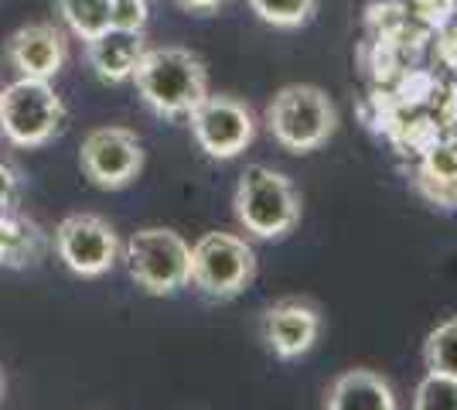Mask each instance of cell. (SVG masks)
Instances as JSON below:
<instances>
[{
	"label": "cell",
	"instance_id": "6da1fadb",
	"mask_svg": "<svg viewBox=\"0 0 457 410\" xmlns=\"http://www.w3.org/2000/svg\"><path fill=\"white\" fill-rule=\"evenodd\" d=\"M134 86L144 106L164 120L191 117L195 106L209 96V69L191 48L161 45L147 48L134 69Z\"/></svg>",
	"mask_w": 457,
	"mask_h": 410
},
{
	"label": "cell",
	"instance_id": "7a4b0ae2",
	"mask_svg": "<svg viewBox=\"0 0 457 410\" xmlns=\"http://www.w3.org/2000/svg\"><path fill=\"white\" fill-rule=\"evenodd\" d=\"M270 137L294 155H311L324 147L338 130V106L321 86L311 82H290L277 89L267 106Z\"/></svg>",
	"mask_w": 457,
	"mask_h": 410
},
{
	"label": "cell",
	"instance_id": "3957f363",
	"mask_svg": "<svg viewBox=\"0 0 457 410\" xmlns=\"http://www.w3.org/2000/svg\"><path fill=\"white\" fill-rule=\"evenodd\" d=\"M236 219L256 239H284L301 222V196L294 181L267 164H249L236 185Z\"/></svg>",
	"mask_w": 457,
	"mask_h": 410
},
{
	"label": "cell",
	"instance_id": "277c9868",
	"mask_svg": "<svg viewBox=\"0 0 457 410\" xmlns=\"http://www.w3.org/2000/svg\"><path fill=\"white\" fill-rule=\"evenodd\" d=\"M65 103L45 79H14L0 89V134L21 151L45 147L65 130Z\"/></svg>",
	"mask_w": 457,
	"mask_h": 410
},
{
	"label": "cell",
	"instance_id": "5b68a950",
	"mask_svg": "<svg viewBox=\"0 0 457 410\" xmlns=\"http://www.w3.org/2000/svg\"><path fill=\"white\" fill-rule=\"evenodd\" d=\"M123 260L134 284L151 297H168L188 288L191 247L174 230H164V226L137 230L123 243Z\"/></svg>",
	"mask_w": 457,
	"mask_h": 410
},
{
	"label": "cell",
	"instance_id": "8992f818",
	"mask_svg": "<svg viewBox=\"0 0 457 410\" xmlns=\"http://www.w3.org/2000/svg\"><path fill=\"white\" fill-rule=\"evenodd\" d=\"M256 280V254L243 236L205 233L191 247L188 284L215 301L239 297Z\"/></svg>",
	"mask_w": 457,
	"mask_h": 410
},
{
	"label": "cell",
	"instance_id": "52a82bcc",
	"mask_svg": "<svg viewBox=\"0 0 457 410\" xmlns=\"http://www.w3.org/2000/svg\"><path fill=\"white\" fill-rule=\"evenodd\" d=\"M55 254L76 277L93 280L113 271V264L123 254V243L103 215L76 213L65 215L55 226Z\"/></svg>",
	"mask_w": 457,
	"mask_h": 410
},
{
	"label": "cell",
	"instance_id": "ba28073f",
	"mask_svg": "<svg viewBox=\"0 0 457 410\" xmlns=\"http://www.w3.org/2000/svg\"><path fill=\"white\" fill-rule=\"evenodd\" d=\"M82 175L103 192H120L144 172V144L127 127H96L79 147Z\"/></svg>",
	"mask_w": 457,
	"mask_h": 410
},
{
	"label": "cell",
	"instance_id": "9c48e42d",
	"mask_svg": "<svg viewBox=\"0 0 457 410\" xmlns=\"http://www.w3.org/2000/svg\"><path fill=\"white\" fill-rule=\"evenodd\" d=\"M195 144L212 157V161H232L246 151L256 137V117L243 99L236 96H205L195 113L188 117Z\"/></svg>",
	"mask_w": 457,
	"mask_h": 410
},
{
	"label": "cell",
	"instance_id": "30bf717a",
	"mask_svg": "<svg viewBox=\"0 0 457 410\" xmlns=\"http://www.w3.org/2000/svg\"><path fill=\"white\" fill-rule=\"evenodd\" d=\"M4 59L18 72V79L52 82L69 62V41H65V31L52 21H31V24H21L4 41Z\"/></svg>",
	"mask_w": 457,
	"mask_h": 410
},
{
	"label": "cell",
	"instance_id": "8fae6325",
	"mask_svg": "<svg viewBox=\"0 0 457 410\" xmlns=\"http://www.w3.org/2000/svg\"><path fill=\"white\" fill-rule=\"evenodd\" d=\"M321 325V308L314 301H307V297H280L263 312L260 332H263V342L270 346V352L277 359L290 363V359H301V356L314 349Z\"/></svg>",
	"mask_w": 457,
	"mask_h": 410
},
{
	"label": "cell",
	"instance_id": "7c38bea8",
	"mask_svg": "<svg viewBox=\"0 0 457 410\" xmlns=\"http://www.w3.org/2000/svg\"><path fill=\"white\" fill-rule=\"evenodd\" d=\"M144 52H147L144 31H127V28H110L103 35H96L93 41H86L89 69L99 82H110V86L134 79V69L137 62L144 59Z\"/></svg>",
	"mask_w": 457,
	"mask_h": 410
},
{
	"label": "cell",
	"instance_id": "4fadbf2b",
	"mask_svg": "<svg viewBox=\"0 0 457 410\" xmlns=\"http://www.w3.org/2000/svg\"><path fill=\"white\" fill-rule=\"evenodd\" d=\"M324 410H396V390L376 370H348L331 380Z\"/></svg>",
	"mask_w": 457,
	"mask_h": 410
},
{
	"label": "cell",
	"instance_id": "5bb4252c",
	"mask_svg": "<svg viewBox=\"0 0 457 410\" xmlns=\"http://www.w3.org/2000/svg\"><path fill=\"white\" fill-rule=\"evenodd\" d=\"M55 7L65 28L82 41H93L113 28V0H55Z\"/></svg>",
	"mask_w": 457,
	"mask_h": 410
},
{
	"label": "cell",
	"instance_id": "9a60e30c",
	"mask_svg": "<svg viewBox=\"0 0 457 410\" xmlns=\"http://www.w3.org/2000/svg\"><path fill=\"white\" fill-rule=\"evenodd\" d=\"M423 363H427V372L457 380V314H451L447 322H440L437 329L427 332V339H423Z\"/></svg>",
	"mask_w": 457,
	"mask_h": 410
},
{
	"label": "cell",
	"instance_id": "2e32d148",
	"mask_svg": "<svg viewBox=\"0 0 457 410\" xmlns=\"http://www.w3.org/2000/svg\"><path fill=\"white\" fill-rule=\"evenodd\" d=\"M249 11L270 28H304L307 21L318 14V0H246Z\"/></svg>",
	"mask_w": 457,
	"mask_h": 410
},
{
	"label": "cell",
	"instance_id": "e0dca14e",
	"mask_svg": "<svg viewBox=\"0 0 457 410\" xmlns=\"http://www.w3.org/2000/svg\"><path fill=\"white\" fill-rule=\"evenodd\" d=\"M413 410H457V380L427 372L413 390Z\"/></svg>",
	"mask_w": 457,
	"mask_h": 410
},
{
	"label": "cell",
	"instance_id": "ac0fdd59",
	"mask_svg": "<svg viewBox=\"0 0 457 410\" xmlns=\"http://www.w3.org/2000/svg\"><path fill=\"white\" fill-rule=\"evenodd\" d=\"M147 0H113V28H127V31H144L147 28Z\"/></svg>",
	"mask_w": 457,
	"mask_h": 410
},
{
	"label": "cell",
	"instance_id": "d6986e66",
	"mask_svg": "<svg viewBox=\"0 0 457 410\" xmlns=\"http://www.w3.org/2000/svg\"><path fill=\"white\" fill-rule=\"evenodd\" d=\"M18 202V178L7 164H0V215L11 213Z\"/></svg>",
	"mask_w": 457,
	"mask_h": 410
},
{
	"label": "cell",
	"instance_id": "ffe728a7",
	"mask_svg": "<svg viewBox=\"0 0 457 410\" xmlns=\"http://www.w3.org/2000/svg\"><path fill=\"white\" fill-rule=\"evenodd\" d=\"M174 4L191 11V14H212V11H219L226 0H174Z\"/></svg>",
	"mask_w": 457,
	"mask_h": 410
},
{
	"label": "cell",
	"instance_id": "44dd1931",
	"mask_svg": "<svg viewBox=\"0 0 457 410\" xmlns=\"http://www.w3.org/2000/svg\"><path fill=\"white\" fill-rule=\"evenodd\" d=\"M0 397H4V370H0Z\"/></svg>",
	"mask_w": 457,
	"mask_h": 410
}]
</instances>
